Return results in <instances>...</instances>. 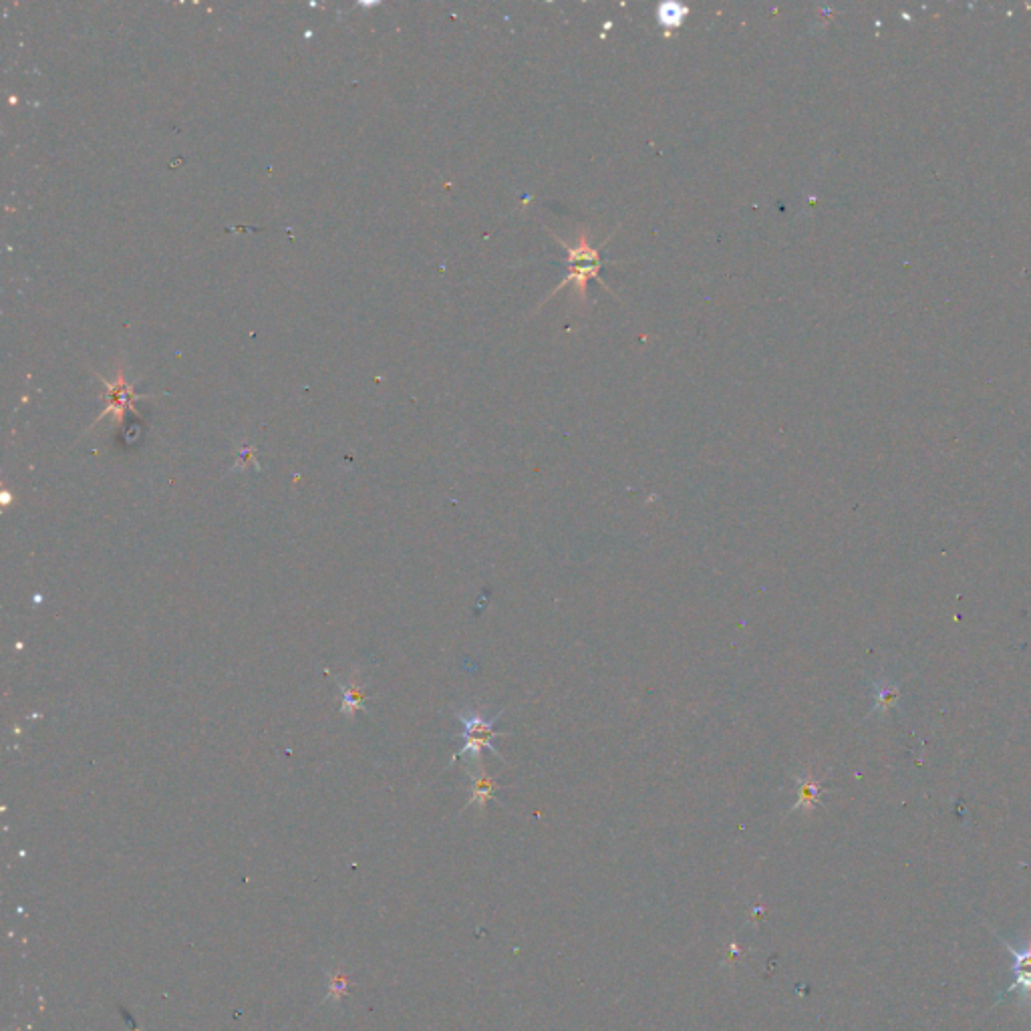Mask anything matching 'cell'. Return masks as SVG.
Returning a JSON list of instances; mask_svg holds the SVG:
<instances>
[{
    "label": "cell",
    "mask_w": 1031,
    "mask_h": 1031,
    "mask_svg": "<svg viewBox=\"0 0 1031 1031\" xmlns=\"http://www.w3.org/2000/svg\"><path fill=\"white\" fill-rule=\"evenodd\" d=\"M987 927L995 933L997 941H1001L1003 947L1007 949V953L1011 955V975H1013L1011 985L997 995V1001L993 1003V1007L1003 1003V999L1007 995L1017 993L1019 995V1009L1025 1013V1017H1029L1031 1015V939H1025L1021 945L1013 947L989 923H987Z\"/></svg>",
    "instance_id": "6da1fadb"
},
{
    "label": "cell",
    "mask_w": 1031,
    "mask_h": 1031,
    "mask_svg": "<svg viewBox=\"0 0 1031 1031\" xmlns=\"http://www.w3.org/2000/svg\"><path fill=\"white\" fill-rule=\"evenodd\" d=\"M498 717H500V715H496V717L488 719V717H484V715H482L480 711H476V709L460 711V713H458V719H460V721H462V725H464V738H466V744H464V748L456 754V758H454V760H458V758H468L472 766H474V764H476V766H480V760H482V752H484V750H490L496 758H500V754H498V752H496V748L492 746V740L496 738V735H500V733H496V731H494V723L498 721Z\"/></svg>",
    "instance_id": "7a4b0ae2"
},
{
    "label": "cell",
    "mask_w": 1031,
    "mask_h": 1031,
    "mask_svg": "<svg viewBox=\"0 0 1031 1031\" xmlns=\"http://www.w3.org/2000/svg\"><path fill=\"white\" fill-rule=\"evenodd\" d=\"M562 246L568 250V278L554 290L560 292L566 284H572L576 288V294L580 299H584L586 294V284L591 278H597L599 276V270H601V254L595 246H591V242H588V238H578L574 244H568V242H562Z\"/></svg>",
    "instance_id": "3957f363"
},
{
    "label": "cell",
    "mask_w": 1031,
    "mask_h": 1031,
    "mask_svg": "<svg viewBox=\"0 0 1031 1031\" xmlns=\"http://www.w3.org/2000/svg\"><path fill=\"white\" fill-rule=\"evenodd\" d=\"M796 796L798 798H796V804L792 806V812H796V810L810 812L820 804L822 786L812 776H800V778H796Z\"/></svg>",
    "instance_id": "277c9868"
},
{
    "label": "cell",
    "mask_w": 1031,
    "mask_h": 1031,
    "mask_svg": "<svg viewBox=\"0 0 1031 1031\" xmlns=\"http://www.w3.org/2000/svg\"><path fill=\"white\" fill-rule=\"evenodd\" d=\"M498 790V782L494 778H490L486 772L478 770L472 774V798H470V806H478V808H484L492 798H494V792Z\"/></svg>",
    "instance_id": "5b68a950"
},
{
    "label": "cell",
    "mask_w": 1031,
    "mask_h": 1031,
    "mask_svg": "<svg viewBox=\"0 0 1031 1031\" xmlns=\"http://www.w3.org/2000/svg\"><path fill=\"white\" fill-rule=\"evenodd\" d=\"M874 691V711H887L899 697V691L891 683H878Z\"/></svg>",
    "instance_id": "8992f818"
},
{
    "label": "cell",
    "mask_w": 1031,
    "mask_h": 1031,
    "mask_svg": "<svg viewBox=\"0 0 1031 1031\" xmlns=\"http://www.w3.org/2000/svg\"><path fill=\"white\" fill-rule=\"evenodd\" d=\"M363 699H365V693L359 689V685H353V687L345 689L343 713H345V715H353L359 707H363Z\"/></svg>",
    "instance_id": "52a82bcc"
}]
</instances>
